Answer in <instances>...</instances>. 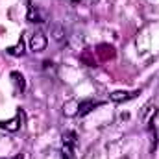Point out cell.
<instances>
[{
  "instance_id": "obj_1",
  "label": "cell",
  "mask_w": 159,
  "mask_h": 159,
  "mask_svg": "<svg viewBox=\"0 0 159 159\" xmlns=\"http://www.w3.org/2000/svg\"><path fill=\"white\" fill-rule=\"evenodd\" d=\"M22 120H24V115L19 111L13 119L9 120H0V129H6V131H17V129H20V126H22Z\"/></svg>"
},
{
  "instance_id": "obj_2",
  "label": "cell",
  "mask_w": 159,
  "mask_h": 159,
  "mask_svg": "<svg viewBox=\"0 0 159 159\" xmlns=\"http://www.w3.org/2000/svg\"><path fill=\"white\" fill-rule=\"evenodd\" d=\"M94 54L98 56V59L100 61H109V59H113L115 56H117V52H115V48L111 46V44H106V43H102V44H98L96 46V50H94Z\"/></svg>"
},
{
  "instance_id": "obj_3",
  "label": "cell",
  "mask_w": 159,
  "mask_h": 159,
  "mask_svg": "<svg viewBox=\"0 0 159 159\" xmlns=\"http://www.w3.org/2000/svg\"><path fill=\"white\" fill-rule=\"evenodd\" d=\"M46 37H44V34L43 32H35L32 37H30V50L35 54V52H43L44 48H46Z\"/></svg>"
},
{
  "instance_id": "obj_4",
  "label": "cell",
  "mask_w": 159,
  "mask_h": 159,
  "mask_svg": "<svg viewBox=\"0 0 159 159\" xmlns=\"http://www.w3.org/2000/svg\"><path fill=\"white\" fill-rule=\"evenodd\" d=\"M26 19H28V22L43 24V22H46V13L41 7H37V6H30L28 7V13H26Z\"/></svg>"
},
{
  "instance_id": "obj_5",
  "label": "cell",
  "mask_w": 159,
  "mask_h": 159,
  "mask_svg": "<svg viewBox=\"0 0 159 159\" xmlns=\"http://www.w3.org/2000/svg\"><path fill=\"white\" fill-rule=\"evenodd\" d=\"M100 106H102L100 100H93V98H89V100H81L80 106H78V115L80 117H83V115L91 113L94 107H100Z\"/></svg>"
},
{
  "instance_id": "obj_6",
  "label": "cell",
  "mask_w": 159,
  "mask_h": 159,
  "mask_svg": "<svg viewBox=\"0 0 159 159\" xmlns=\"http://www.w3.org/2000/svg\"><path fill=\"white\" fill-rule=\"evenodd\" d=\"M139 94V91H113L111 94H109V100L111 102H128V100H131V98H135Z\"/></svg>"
},
{
  "instance_id": "obj_7",
  "label": "cell",
  "mask_w": 159,
  "mask_h": 159,
  "mask_svg": "<svg viewBox=\"0 0 159 159\" xmlns=\"http://www.w3.org/2000/svg\"><path fill=\"white\" fill-rule=\"evenodd\" d=\"M9 78H11V81H13V85H15V89H17L19 93H22V91L26 89V80H24V76H22L20 72L13 70V72L9 74Z\"/></svg>"
},
{
  "instance_id": "obj_8",
  "label": "cell",
  "mask_w": 159,
  "mask_h": 159,
  "mask_svg": "<svg viewBox=\"0 0 159 159\" xmlns=\"http://www.w3.org/2000/svg\"><path fill=\"white\" fill-rule=\"evenodd\" d=\"M52 37H54V41H57V43H63V41H67L65 28H63V26H59V24H56V26H54V30H52Z\"/></svg>"
},
{
  "instance_id": "obj_9",
  "label": "cell",
  "mask_w": 159,
  "mask_h": 159,
  "mask_svg": "<svg viewBox=\"0 0 159 159\" xmlns=\"http://www.w3.org/2000/svg\"><path fill=\"white\" fill-rule=\"evenodd\" d=\"M7 54H11V56H22L24 54V41H22V37L19 39V43L15 46H9L7 48Z\"/></svg>"
},
{
  "instance_id": "obj_10",
  "label": "cell",
  "mask_w": 159,
  "mask_h": 159,
  "mask_svg": "<svg viewBox=\"0 0 159 159\" xmlns=\"http://www.w3.org/2000/svg\"><path fill=\"white\" fill-rule=\"evenodd\" d=\"M63 144L74 148V144H76V133L74 131H65L63 133Z\"/></svg>"
},
{
  "instance_id": "obj_11",
  "label": "cell",
  "mask_w": 159,
  "mask_h": 159,
  "mask_svg": "<svg viewBox=\"0 0 159 159\" xmlns=\"http://www.w3.org/2000/svg\"><path fill=\"white\" fill-rule=\"evenodd\" d=\"M72 150H74L72 146H67V144H63L61 157H63V159H76V157H74V152H72Z\"/></svg>"
},
{
  "instance_id": "obj_12",
  "label": "cell",
  "mask_w": 159,
  "mask_h": 159,
  "mask_svg": "<svg viewBox=\"0 0 159 159\" xmlns=\"http://www.w3.org/2000/svg\"><path fill=\"white\" fill-rule=\"evenodd\" d=\"M148 129H150V137H152V139H150V150L154 152V150H156V146H157V131H156L152 126H150Z\"/></svg>"
},
{
  "instance_id": "obj_13",
  "label": "cell",
  "mask_w": 159,
  "mask_h": 159,
  "mask_svg": "<svg viewBox=\"0 0 159 159\" xmlns=\"http://www.w3.org/2000/svg\"><path fill=\"white\" fill-rule=\"evenodd\" d=\"M0 159H6V157H0ZM7 159H24V157H22V154H17L15 157H7Z\"/></svg>"
},
{
  "instance_id": "obj_14",
  "label": "cell",
  "mask_w": 159,
  "mask_h": 159,
  "mask_svg": "<svg viewBox=\"0 0 159 159\" xmlns=\"http://www.w3.org/2000/svg\"><path fill=\"white\" fill-rule=\"evenodd\" d=\"M72 2H81V0H72Z\"/></svg>"
}]
</instances>
